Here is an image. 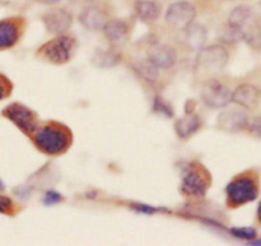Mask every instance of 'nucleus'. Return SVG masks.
<instances>
[{
    "label": "nucleus",
    "instance_id": "f8f14e48",
    "mask_svg": "<svg viewBox=\"0 0 261 246\" xmlns=\"http://www.w3.org/2000/svg\"><path fill=\"white\" fill-rule=\"evenodd\" d=\"M148 60L152 61L158 69H168L177 60V54L173 47L162 43H154L148 48Z\"/></svg>",
    "mask_w": 261,
    "mask_h": 246
},
{
    "label": "nucleus",
    "instance_id": "2eb2a0df",
    "mask_svg": "<svg viewBox=\"0 0 261 246\" xmlns=\"http://www.w3.org/2000/svg\"><path fill=\"white\" fill-rule=\"evenodd\" d=\"M79 22L89 31H98L105 27L107 15L103 10L96 5H88L79 15Z\"/></svg>",
    "mask_w": 261,
    "mask_h": 246
},
{
    "label": "nucleus",
    "instance_id": "f03ea898",
    "mask_svg": "<svg viewBox=\"0 0 261 246\" xmlns=\"http://www.w3.org/2000/svg\"><path fill=\"white\" fill-rule=\"evenodd\" d=\"M228 59V51L221 45H212L200 48L196 56L195 70L201 74L218 73L227 65Z\"/></svg>",
    "mask_w": 261,
    "mask_h": 246
},
{
    "label": "nucleus",
    "instance_id": "cd10ccee",
    "mask_svg": "<svg viewBox=\"0 0 261 246\" xmlns=\"http://www.w3.org/2000/svg\"><path fill=\"white\" fill-rule=\"evenodd\" d=\"M9 94V88H8V82L5 81L4 77L0 76V100L5 99Z\"/></svg>",
    "mask_w": 261,
    "mask_h": 246
},
{
    "label": "nucleus",
    "instance_id": "393cba45",
    "mask_svg": "<svg viewBox=\"0 0 261 246\" xmlns=\"http://www.w3.org/2000/svg\"><path fill=\"white\" fill-rule=\"evenodd\" d=\"M155 104H154V110L155 111H161L163 112V114H166L167 116H172L173 112H172V109L170 107V105L167 104L166 101H163L161 97H157L155 99Z\"/></svg>",
    "mask_w": 261,
    "mask_h": 246
},
{
    "label": "nucleus",
    "instance_id": "a211bd4d",
    "mask_svg": "<svg viewBox=\"0 0 261 246\" xmlns=\"http://www.w3.org/2000/svg\"><path fill=\"white\" fill-rule=\"evenodd\" d=\"M185 41L189 47L194 50H200L206 41V30L199 23H191L185 28Z\"/></svg>",
    "mask_w": 261,
    "mask_h": 246
},
{
    "label": "nucleus",
    "instance_id": "423d86ee",
    "mask_svg": "<svg viewBox=\"0 0 261 246\" xmlns=\"http://www.w3.org/2000/svg\"><path fill=\"white\" fill-rule=\"evenodd\" d=\"M196 17V9L189 2H176L168 7L166 13V22L175 30L184 31L194 22Z\"/></svg>",
    "mask_w": 261,
    "mask_h": 246
},
{
    "label": "nucleus",
    "instance_id": "5701e85b",
    "mask_svg": "<svg viewBox=\"0 0 261 246\" xmlns=\"http://www.w3.org/2000/svg\"><path fill=\"white\" fill-rule=\"evenodd\" d=\"M231 234L234 237L241 240H246V241H251L256 237V230L252 227H233L231 229Z\"/></svg>",
    "mask_w": 261,
    "mask_h": 246
},
{
    "label": "nucleus",
    "instance_id": "bb28decb",
    "mask_svg": "<svg viewBox=\"0 0 261 246\" xmlns=\"http://www.w3.org/2000/svg\"><path fill=\"white\" fill-rule=\"evenodd\" d=\"M61 201V195L56 191H47L43 198V202H45L46 206H54V204L59 203Z\"/></svg>",
    "mask_w": 261,
    "mask_h": 246
},
{
    "label": "nucleus",
    "instance_id": "20e7f679",
    "mask_svg": "<svg viewBox=\"0 0 261 246\" xmlns=\"http://www.w3.org/2000/svg\"><path fill=\"white\" fill-rule=\"evenodd\" d=\"M76 42L70 36H59L40 48L41 55L54 64H65L73 58Z\"/></svg>",
    "mask_w": 261,
    "mask_h": 246
},
{
    "label": "nucleus",
    "instance_id": "1a4fd4ad",
    "mask_svg": "<svg viewBox=\"0 0 261 246\" xmlns=\"http://www.w3.org/2000/svg\"><path fill=\"white\" fill-rule=\"evenodd\" d=\"M209 180L198 168H191L184 175L181 189L185 194L193 196H204L208 191Z\"/></svg>",
    "mask_w": 261,
    "mask_h": 246
},
{
    "label": "nucleus",
    "instance_id": "b1692460",
    "mask_svg": "<svg viewBox=\"0 0 261 246\" xmlns=\"http://www.w3.org/2000/svg\"><path fill=\"white\" fill-rule=\"evenodd\" d=\"M249 133L255 138L261 139V116H256L247 124Z\"/></svg>",
    "mask_w": 261,
    "mask_h": 246
},
{
    "label": "nucleus",
    "instance_id": "4468645a",
    "mask_svg": "<svg viewBox=\"0 0 261 246\" xmlns=\"http://www.w3.org/2000/svg\"><path fill=\"white\" fill-rule=\"evenodd\" d=\"M252 20H254V10H252V8L249 7V5L242 4L232 10L228 17L227 26L240 31L245 36V32L254 24Z\"/></svg>",
    "mask_w": 261,
    "mask_h": 246
},
{
    "label": "nucleus",
    "instance_id": "dca6fc26",
    "mask_svg": "<svg viewBox=\"0 0 261 246\" xmlns=\"http://www.w3.org/2000/svg\"><path fill=\"white\" fill-rule=\"evenodd\" d=\"M19 38V27L13 19L0 20V50L10 48Z\"/></svg>",
    "mask_w": 261,
    "mask_h": 246
},
{
    "label": "nucleus",
    "instance_id": "7ed1b4c3",
    "mask_svg": "<svg viewBox=\"0 0 261 246\" xmlns=\"http://www.w3.org/2000/svg\"><path fill=\"white\" fill-rule=\"evenodd\" d=\"M226 194L229 206L240 207L254 202L259 195V188L256 181L252 178L241 176L228 184L226 188Z\"/></svg>",
    "mask_w": 261,
    "mask_h": 246
},
{
    "label": "nucleus",
    "instance_id": "6e6552de",
    "mask_svg": "<svg viewBox=\"0 0 261 246\" xmlns=\"http://www.w3.org/2000/svg\"><path fill=\"white\" fill-rule=\"evenodd\" d=\"M249 124V115L242 109L224 110L218 116V128L228 133H236L245 129Z\"/></svg>",
    "mask_w": 261,
    "mask_h": 246
},
{
    "label": "nucleus",
    "instance_id": "c756f323",
    "mask_svg": "<svg viewBox=\"0 0 261 246\" xmlns=\"http://www.w3.org/2000/svg\"><path fill=\"white\" fill-rule=\"evenodd\" d=\"M71 3H75V4H87V3H91L92 0H70Z\"/></svg>",
    "mask_w": 261,
    "mask_h": 246
},
{
    "label": "nucleus",
    "instance_id": "f3484780",
    "mask_svg": "<svg viewBox=\"0 0 261 246\" xmlns=\"http://www.w3.org/2000/svg\"><path fill=\"white\" fill-rule=\"evenodd\" d=\"M200 128V119L198 115L188 112L184 117L175 122V130L181 139H186Z\"/></svg>",
    "mask_w": 261,
    "mask_h": 246
},
{
    "label": "nucleus",
    "instance_id": "f257e3e1",
    "mask_svg": "<svg viewBox=\"0 0 261 246\" xmlns=\"http://www.w3.org/2000/svg\"><path fill=\"white\" fill-rule=\"evenodd\" d=\"M38 150L46 155H60L69 147V137L58 125H43L38 128L33 137Z\"/></svg>",
    "mask_w": 261,
    "mask_h": 246
},
{
    "label": "nucleus",
    "instance_id": "9d476101",
    "mask_svg": "<svg viewBox=\"0 0 261 246\" xmlns=\"http://www.w3.org/2000/svg\"><path fill=\"white\" fill-rule=\"evenodd\" d=\"M42 22L46 30L51 33H64L70 28L73 17L68 10L63 8H56L46 12L42 15Z\"/></svg>",
    "mask_w": 261,
    "mask_h": 246
},
{
    "label": "nucleus",
    "instance_id": "4be33fe9",
    "mask_svg": "<svg viewBox=\"0 0 261 246\" xmlns=\"http://www.w3.org/2000/svg\"><path fill=\"white\" fill-rule=\"evenodd\" d=\"M244 40L252 50L261 51V24H252L245 32Z\"/></svg>",
    "mask_w": 261,
    "mask_h": 246
},
{
    "label": "nucleus",
    "instance_id": "473e14b6",
    "mask_svg": "<svg viewBox=\"0 0 261 246\" xmlns=\"http://www.w3.org/2000/svg\"><path fill=\"white\" fill-rule=\"evenodd\" d=\"M3 188V183H2V181H0V189H2Z\"/></svg>",
    "mask_w": 261,
    "mask_h": 246
},
{
    "label": "nucleus",
    "instance_id": "ddd939ff",
    "mask_svg": "<svg viewBox=\"0 0 261 246\" xmlns=\"http://www.w3.org/2000/svg\"><path fill=\"white\" fill-rule=\"evenodd\" d=\"M102 30H103L105 37L115 47L125 45L126 41L129 40V27H127V24L124 20H107L106 24H105V27Z\"/></svg>",
    "mask_w": 261,
    "mask_h": 246
},
{
    "label": "nucleus",
    "instance_id": "9b49d317",
    "mask_svg": "<svg viewBox=\"0 0 261 246\" xmlns=\"http://www.w3.org/2000/svg\"><path fill=\"white\" fill-rule=\"evenodd\" d=\"M261 92L256 86L250 83L241 84L232 92L231 101L241 106L242 109H255L260 104Z\"/></svg>",
    "mask_w": 261,
    "mask_h": 246
},
{
    "label": "nucleus",
    "instance_id": "a878e982",
    "mask_svg": "<svg viewBox=\"0 0 261 246\" xmlns=\"http://www.w3.org/2000/svg\"><path fill=\"white\" fill-rule=\"evenodd\" d=\"M13 212V202L8 196L0 195V213L10 214Z\"/></svg>",
    "mask_w": 261,
    "mask_h": 246
},
{
    "label": "nucleus",
    "instance_id": "412c9836",
    "mask_svg": "<svg viewBox=\"0 0 261 246\" xmlns=\"http://www.w3.org/2000/svg\"><path fill=\"white\" fill-rule=\"evenodd\" d=\"M135 71L144 79L147 83H155L158 79V68L150 60H140L135 64Z\"/></svg>",
    "mask_w": 261,
    "mask_h": 246
},
{
    "label": "nucleus",
    "instance_id": "0eeeda50",
    "mask_svg": "<svg viewBox=\"0 0 261 246\" xmlns=\"http://www.w3.org/2000/svg\"><path fill=\"white\" fill-rule=\"evenodd\" d=\"M3 115L24 133H32L36 128V116L33 111L20 104H12L3 110Z\"/></svg>",
    "mask_w": 261,
    "mask_h": 246
},
{
    "label": "nucleus",
    "instance_id": "2f4dec72",
    "mask_svg": "<svg viewBox=\"0 0 261 246\" xmlns=\"http://www.w3.org/2000/svg\"><path fill=\"white\" fill-rule=\"evenodd\" d=\"M250 245H261V240H256V241H252L251 240Z\"/></svg>",
    "mask_w": 261,
    "mask_h": 246
},
{
    "label": "nucleus",
    "instance_id": "f704fd0d",
    "mask_svg": "<svg viewBox=\"0 0 261 246\" xmlns=\"http://www.w3.org/2000/svg\"><path fill=\"white\" fill-rule=\"evenodd\" d=\"M260 5H261V0H260Z\"/></svg>",
    "mask_w": 261,
    "mask_h": 246
},
{
    "label": "nucleus",
    "instance_id": "aec40b11",
    "mask_svg": "<svg viewBox=\"0 0 261 246\" xmlns=\"http://www.w3.org/2000/svg\"><path fill=\"white\" fill-rule=\"evenodd\" d=\"M121 58L119 54L110 48H98L92 56V64L98 68H112L120 63Z\"/></svg>",
    "mask_w": 261,
    "mask_h": 246
},
{
    "label": "nucleus",
    "instance_id": "c85d7f7f",
    "mask_svg": "<svg viewBox=\"0 0 261 246\" xmlns=\"http://www.w3.org/2000/svg\"><path fill=\"white\" fill-rule=\"evenodd\" d=\"M38 3H41V4H46V5H53V4H56V3H59L60 0H37Z\"/></svg>",
    "mask_w": 261,
    "mask_h": 246
},
{
    "label": "nucleus",
    "instance_id": "39448f33",
    "mask_svg": "<svg viewBox=\"0 0 261 246\" xmlns=\"http://www.w3.org/2000/svg\"><path fill=\"white\" fill-rule=\"evenodd\" d=\"M232 92L218 79H209L201 88V100L212 109H222L231 102Z\"/></svg>",
    "mask_w": 261,
    "mask_h": 246
},
{
    "label": "nucleus",
    "instance_id": "7c9ffc66",
    "mask_svg": "<svg viewBox=\"0 0 261 246\" xmlns=\"http://www.w3.org/2000/svg\"><path fill=\"white\" fill-rule=\"evenodd\" d=\"M257 218H259V221L261 224V202L259 203V207H257Z\"/></svg>",
    "mask_w": 261,
    "mask_h": 246
},
{
    "label": "nucleus",
    "instance_id": "6ab92c4d",
    "mask_svg": "<svg viewBox=\"0 0 261 246\" xmlns=\"http://www.w3.org/2000/svg\"><path fill=\"white\" fill-rule=\"evenodd\" d=\"M135 13L144 22H154L161 13L160 5L153 0H137L134 5Z\"/></svg>",
    "mask_w": 261,
    "mask_h": 246
},
{
    "label": "nucleus",
    "instance_id": "72a5a7b5",
    "mask_svg": "<svg viewBox=\"0 0 261 246\" xmlns=\"http://www.w3.org/2000/svg\"><path fill=\"white\" fill-rule=\"evenodd\" d=\"M233 2H244V0H233Z\"/></svg>",
    "mask_w": 261,
    "mask_h": 246
}]
</instances>
